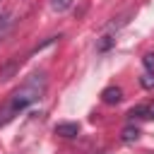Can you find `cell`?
<instances>
[{
    "instance_id": "obj_1",
    "label": "cell",
    "mask_w": 154,
    "mask_h": 154,
    "mask_svg": "<svg viewBox=\"0 0 154 154\" xmlns=\"http://www.w3.org/2000/svg\"><path fill=\"white\" fill-rule=\"evenodd\" d=\"M46 87H48V79H46V72H34L29 75L10 96L7 101L0 106V128L7 125L14 116H19L22 111H26L31 103H36L43 94H46Z\"/></svg>"
},
{
    "instance_id": "obj_2",
    "label": "cell",
    "mask_w": 154,
    "mask_h": 154,
    "mask_svg": "<svg viewBox=\"0 0 154 154\" xmlns=\"http://www.w3.org/2000/svg\"><path fill=\"white\" fill-rule=\"evenodd\" d=\"M22 67V58H12V60H7L2 67H0V82H7V79H12L14 75H17V70Z\"/></svg>"
},
{
    "instance_id": "obj_3",
    "label": "cell",
    "mask_w": 154,
    "mask_h": 154,
    "mask_svg": "<svg viewBox=\"0 0 154 154\" xmlns=\"http://www.w3.org/2000/svg\"><path fill=\"white\" fill-rule=\"evenodd\" d=\"M55 135H60V137H77L79 135V123H58L55 125Z\"/></svg>"
},
{
    "instance_id": "obj_4",
    "label": "cell",
    "mask_w": 154,
    "mask_h": 154,
    "mask_svg": "<svg viewBox=\"0 0 154 154\" xmlns=\"http://www.w3.org/2000/svg\"><path fill=\"white\" fill-rule=\"evenodd\" d=\"M120 99H123V89H120V87H106V89L101 91V101L108 103V106H111V103H118Z\"/></svg>"
},
{
    "instance_id": "obj_5",
    "label": "cell",
    "mask_w": 154,
    "mask_h": 154,
    "mask_svg": "<svg viewBox=\"0 0 154 154\" xmlns=\"http://www.w3.org/2000/svg\"><path fill=\"white\" fill-rule=\"evenodd\" d=\"M12 24H14V14L12 12H0V41L7 36V31L12 29Z\"/></svg>"
},
{
    "instance_id": "obj_6",
    "label": "cell",
    "mask_w": 154,
    "mask_h": 154,
    "mask_svg": "<svg viewBox=\"0 0 154 154\" xmlns=\"http://www.w3.org/2000/svg\"><path fill=\"white\" fill-rule=\"evenodd\" d=\"M137 137H140V128H135V125H128V128H123V132H120V140H123L125 144L137 142Z\"/></svg>"
},
{
    "instance_id": "obj_7",
    "label": "cell",
    "mask_w": 154,
    "mask_h": 154,
    "mask_svg": "<svg viewBox=\"0 0 154 154\" xmlns=\"http://www.w3.org/2000/svg\"><path fill=\"white\" fill-rule=\"evenodd\" d=\"M72 2H75V0H51V7H53L55 12H65V10L72 7Z\"/></svg>"
},
{
    "instance_id": "obj_8",
    "label": "cell",
    "mask_w": 154,
    "mask_h": 154,
    "mask_svg": "<svg viewBox=\"0 0 154 154\" xmlns=\"http://www.w3.org/2000/svg\"><path fill=\"white\" fill-rule=\"evenodd\" d=\"M128 116H130V118H147V103H140V106L130 108Z\"/></svg>"
},
{
    "instance_id": "obj_9",
    "label": "cell",
    "mask_w": 154,
    "mask_h": 154,
    "mask_svg": "<svg viewBox=\"0 0 154 154\" xmlns=\"http://www.w3.org/2000/svg\"><path fill=\"white\" fill-rule=\"evenodd\" d=\"M140 84H142L144 89H154V72H144V75L140 77Z\"/></svg>"
},
{
    "instance_id": "obj_10",
    "label": "cell",
    "mask_w": 154,
    "mask_h": 154,
    "mask_svg": "<svg viewBox=\"0 0 154 154\" xmlns=\"http://www.w3.org/2000/svg\"><path fill=\"white\" fill-rule=\"evenodd\" d=\"M113 41H116V38H111V36H101V41H99L96 48H99V51H108V48L113 46Z\"/></svg>"
},
{
    "instance_id": "obj_11",
    "label": "cell",
    "mask_w": 154,
    "mask_h": 154,
    "mask_svg": "<svg viewBox=\"0 0 154 154\" xmlns=\"http://www.w3.org/2000/svg\"><path fill=\"white\" fill-rule=\"evenodd\" d=\"M142 63H144V67H147L149 72H154V53H147V55L142 58Z\"/></svg>"
},
{
    "instance_id": "obj_12",
    "label": "cell",
    "mask_w": 154,
    "mask_h": 154,
    "mask_svg": "<svg viewBox=\"0 0 154 154\" xmlns=\"http://www.w3.org/2000/svg\"><path fill=\"white\" fill-rule=\"evenodd\" d=\"M147 118H154V103H147Z\"/></svg>"
}]
</instances>
